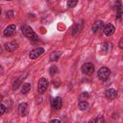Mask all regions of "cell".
<instances>
[{
  "instance_id": "1",
  "label": "cell",
  "mask_w": 123,
  "mask_h": 123,
  "mask_svg": "<svg viewBox=\"0 0 123 123\" xmlns=\"http://www.w3.org/2000/svg\"><path fill=\"white\" fill-rule=\"evenodd\" d=\"M20 30H21L23 36H25L27 38H29L31 40H37V38H38L37 35L35 33V31L30 26H28V25H22L20 27Z\"/></svg>"
},
{
  "instance_id": "2",
  "label": "cell",
  "mask_w": 123,
  "mask_h": 123,
  "mask_svg": "<svg viewBox=\"0 0 123 123\" xmlns=\"http://www.w3.org/2000/svg\"><path fill=\"white\" fill-rule=\"evenodd\" d=\"M110 75H111V70H110V68H108L106 66L101 67L97 72V76H98L99 80H101V81H106L110 77Z\"/></svg>"
},
{
  "instance_id": "3",
  "label": "cell",
  "mask_w": 123,
  "mask_h": 123,
  "mask_svg": "<svg viewBox=\"0 0 123 123\" xmlns=\"http://www.w3.org/2000/svg\"><path fill=\"white\" fill-rule=\"evenodd\" d=\"M81 69H82V72H83L84 74L90 76V75H92L93 72H94V65H93L92 62H85V63L82 65Z\"/></svg>"
},
{
  "instance_id": "4",
  "label": "cell",
  "mask_w": 123,
  "mask_h": 123,
  "mask_svg": "<svg viewBox=\"0 0 123 123\" xmlns=\"http://www.w3.org/2000/svg\"><path fill=\"white\" fill-rule=\"evenodd\" d=\"M48 85H49L48 81H47L44 77H41V78L38 80V84H37V91H38L40 94L44 93V92L46 91L47 87H48Z\"/></svg>"
},
{
  "instance_id": "5",
  "label": "cell",
  "mask_w": 123,
  "mask_h": 123,
  "mask_svg": "<svg viewBox=\"0 0 123 123\" xmlns=\"http://www.w3.org/2000/svg\"><path fill=\"white\" fill-rule=\"evenodd\" d=\"M44 48H42V47H38V48H36V49H34V50H32L30 53H29V58L31 59V60H36V59H37L38 57H40L43 53H44Z\"/></svg>"
},
{
  "instance_id": "6",
  "label": "cell",
  "mask_w": 123,
  "mask_h": 123,
  "mask_svg": "<svg viewBox=\"0 0 123 123\" xmlns=\"http://www.w3.org/2000/svg\"><path fill=\"white\" fill-rule=\"evenodd\" d=\"M15 31H16V27L14 24H11L9 25L8 27H6L3 31V35L5 37H12L15 34Z\"/></svg>"
},
{
  "instance_id": "7",
  "label": "cell",
  "mask_w": 123,
  "mask_h": 123,
  "mask_svg": "<svg viewBox=\"0 0 123 123\" xmlns=\"http://www.w3.org/2000/svg\"><path fill=\"white\" fill-rule=\"evenodd\" d=\"M18 112H19L20 116H22V117L27 116V115H28V112H29L28 104H27V103H21V104L18 106Z\"/></svg>"
},
{
  "instance_id": "8",
  "label": "cell",
  "mask_w": 123,
  "mask_h": 123,
  "mask_svg": "<svg viewBox=\"0 0 123 123\" xmlns=\"http://www.w3.org/2000/svg\"><path fill=\"white\" fill-rule=\"evenodd\" d=\"M116 96H117V91H116V89H114V88H109V89H107L106 92H105V97H106L109 101L113 100L114 98H116Z\"/></svg>"
},
{
  "instance_id": "9",
  "label": "cell",
  "mask_w": 123,
  "mask_h": 123,
  "mask_svg": "<svg viewBox=\"0 0 123 123\" xmlns=\"http://www.w3.org/2000/svg\"><path fill=\"white\" fill-rule=\"evenodd\" d=\"M51 106L55 110H60L62 108V98L59 97V96L53 98L52 101H51Z\"/></svg>"
},
{
  "instance_id": "10",
  "label": "cell",
  "mask_w": 123,
  "mask_h": 123,
  "mask_svg": "<svg viewBox=\"0 0 123 123\" xmlns=\"http://www.w3.org/2000/svg\"><path fill=\"white\" fill-rule=\"evenodd\" d=\"M103 31H104V34H105L106 36L110 37V36L113 35V33L115 32V27H114L112 24L108 23L107 25H105V27H104Z\"/></svg>"
},
{
  "instance_id": "11",
  "label": "cell",
  "mask_w": 123,
  "mask_h": 123,
  "mask_svg": "<svg viewBox=\"0 0 123 123\" xmlns=\"http://www.w3.org/2000/svg\"><path fill=\"white\" fill-rule=\"evenodd\" d=\"M102 27H103V21L98 20V21H96V22L92 25L91 30H92L93 33H97V32H99V31L102 29Z\"/></svg>"
},
{
  "instance_id": "12",
  "label": "cell",
  "mask_w": 123,
  "mask_h": 123,
  "mask_svg": "<svg viewBox=\"0 0 123 123\" xmlns=\"http://www.w3.org/2000/svg\"><path fill=\"white\" fill-rule=\"evenodd\" d=\"M16 48H17V43H16L15 41L8 42V43H6V44H5V49H6L7 51L12 52V51H13V50H14V49H16Z\"/></svg>"
},
{
  "instance_id": "13",
  "label": "cell",
  "mask_w": 123,
  "mask_h": 123,
  "mask_svg": "<svg viewBox=\"0 0 123 123\" xmlns=\"http://www.w3.org/2000/svg\"><path fill=\"white\" fill-rule=\"evenodd\" d=\"M114 7H115V11H116V12H117V18H118L119 20H121V17H122V8H121L120 2L117 1Z\"/></svg>"
},
{
  "instance_id": "14",
  "label": "cell",
  "mask_w": 123,
  "mask_h": 123,
  "mask_svg": "<svg viewBox=\"0 0 123 123\" xmlns=\"http://www.w3.org/2000/svg\"><path fill=\"white\" fill-rule=\"evenodd\" d=\"M31 89V84L29 83H24L22 85V87H21V93L22 94H27Z\"/></svg>"
},
{
  "instance_id": "15",
  "label": "cell",
  "mask_w": 123,
  "mask_h": 123,
  "mask_svg": "<svg viewBox=\"0 0 123 123\" xmlns=\"http://www.w3.org/2000/svg\"><path fill=\"white\" fill-rule=\"evenodd\" d=\"M109 51V44L108 43H104L100 46V49H99V53L101 55H106Z\"/></svg>"
},
{
  "instance_id": "16",
  "label": "cell",
  "mask_w": 123,
  "mask_h": 123,
  "mask_svg": "<svg viewBox=\"0 0 123 123\" xmlns=\"http://www.w3.org/2000/svg\"><path fill=\"white\" fill-rule=\"evenodd\" d=\"M61 55H62L61 52H53V53L50 55V61H51V62H56V61H58V60L60 59Z\"/></svg>"
},
{
  "instance_id": "17",
  "label": "cell",
  "mask_w": 123,
  "mask_h": 123,
  "mask_svg": "<svg viewBox=\"0 0 123 123\" xmlns=\"http://www.w3.org/2000/svg\"><path fill=\"white\" fill-rule=\"evenodd\" d=\"M88 103L86 102V101H81L80 103H79V105H78V107H79V109L81 110V111H86V110H87L88 109Z\"/></svg>"
},
{
  "instance_id": "18",
  "label": "cell",
  "mask_w": 123,
  "mask_h": 123,
  "mask_svg": "<svg viewBox=\"0 0 123 123\" xmlns=\"http://www.w3.org/2000/svg\"><path fill=\"white\" fill-rule=\"evenodd\" d=\"M78 0H67V7L68 8H73L77 5Z\"/></svg>"
},
{
  "instance_id": "19",
  "label": "cell",
  "mask_w": 123,
  "mask_h": 123,
  "mask_svg": "<svg viewBox=\"0 0 123 123\" xmlns=\"http://www.w3.org/2000/svg\"><path fill=\"white\" fill-rule=\"evenodd\" d=\"M49 72H50V75H51V76H54V75L57 74V72H58V67H57L56 65H52V66L50 67Z\"/></svg>"
},
{
  "instance_id": "20",
  "label": "cell",
  "mask_w": 123,
  "mask_h": 123,
  "mask_svg": "<svg viewBox=\"0 0 123 123\" xmlns=\"http://www.w3.org/2000/svg\"><path fill=\"white\" fill-rule=\"evenodd\" d=\"M20 83H21V78L17 79V80L13 83V85H12V88H13V89H17V88H18V86H20Z\"/></svg>"
},
{
  "instance_id": "21",
  "label": "cell",
  "mask_w": 123,
  "mask_h": 123,
  "mask_svg": "<svg viewBox=\"0 0 123 123\" xmlns=\"http://www.w3.org/2000/svg\"><path fill=\"white\" fill-rule=\"evenodd\" d=\"M5 111H6V107H5V105H3V104L0 103V115L4 114Z\"/></svg>"
},
{
  "instance_id": "22",
  "label": "cell",
  "mask_w": 123,
  "mask_h": 123,
  "mask_svg": "<svg viewBox=\"0 0 123 123\" xmlns=\"http://www.w3.org/2000/svg\"><path fill=\"white\" fill-rule=\"evenodd\" d=\"M6 15H7V17L11 18V17H12V15H13V12H12V11H10V12H6Z\"/></svg>"
},
{
  "instance_id": "23",
  "label": "cell",
  "mask_w": 123,
  "mask_h": 123,
  "mask_svg": "<svg viewBox=\"0 0 123 123\" xmlns=\"http://www.w3.org/2000/svg\"><path fill=\"white\" fill-rule=\"evenodd\" d=\"M93 121H94V122H97V121H104V119H103V117H102V116H100V115H99L97 118L93 119Z\"/></svg>"
},
{
  "instance_id": "24",
  "label": "cell",
  "mask_w": 123,
  "mask_h": 123,
  "mask_svg": "<svg viewBox=\"0 0 123 123\" xmlns=\"http://www.w3.org/2000/svg\"><path fill=\"white\" fill-rule=\"evenodd\" d=\"M50 122H51V123H54V122H57V123H60L61 121H60V120H58V119H52V120H51Z\"/></svg>"
},
{
  "instance_id": "25",
  "label": "cell",
  "mask_w": 123,
  "mask_h": 123,
  "mask_svg": "<svg viewBox=\"0 0 123 123\" xmlns=\"http://www.w3.org/2000/svg\"><path fill=\"white\" fill-rule=\"evenodd\" d=\"M122 42H123V39L121 38L120 41H119V44H118V45H119V48H122V47H123V46H122Z\"/></svg>"
},
{
  "instance_id": "26",
  "label": "cell",
  "mask_w": 123,
  "mask_h": 123,
  "mask_svg": "<svg viewBox=\"0 0 123 123\" xmlns=\"http://www.w3.org/2000/svg\"><path fill=\"white\" fill-rule=\"evenodd\" d=\"M2 100H3V95H2V94H0V102H1Z\"/></svg>"
},
{
  "instance_id": "27",
  "label": "cell",
  "mask_w": 123,
  "mask_h": 123,
  "mask_svg": "<svg viewBox=\"0 0 123 123\" xmlns=\"http://www.w3.org/2000/svg\"><path fill=\"white\" fill-rule=\"evenodd\" d=\"M1 53H2V46L0 45V54H1Z\"/></svg>"
},
{
  "instance_id": "28",
  "label": "cell",
  "mask_w": 123,
  "mask_h": 123,
  "mask_svg": "<svg viewBox=\"0 0 123 123\" xmlns=\"http://www.w3.org/2000/svg\"><path fill=\"white\" fill-rule=\"evenodd\" d=\"M1 12H2V11H1V8H0V14H1Z\"/></svg>"
},
{
  "instance_id": "29",
  "label": "cell",
  "mask_w": 123,
  "mask_h": 123,
  "mask_svg": "<svg viewBox=\"0 0 123 123\" xmlns=\"http://www.w3.org/2000/svg\"><path fill=\"white\" fill-rule=\"evenodd\" d=\"M6 1H11V0H6Z\"/></svg>"
}]
</instances>
